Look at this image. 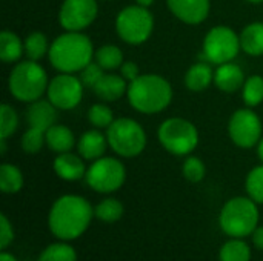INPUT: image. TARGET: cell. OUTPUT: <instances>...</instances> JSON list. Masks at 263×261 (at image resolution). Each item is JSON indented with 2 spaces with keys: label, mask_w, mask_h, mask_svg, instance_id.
Segmentation results:
<instances>
[{
  "label": "cell",
  "mask_w": 263,
  "mask_h": 261,
  "mask_svg": "<svg viewBox=\"0 0 263 261\" xmlns=\"http://www.w3.org/2000/svg\"><path fill=\"white\" fill-rule=\"evenodd\" d=\"M94 217L91 203L80 195H62L48 215V226L54 237L62 242L79 238L88 229Z\"/></svg>",
  "instance_id": "cell-1"
},
{
  "label": "cell",
  "mask_w": 263,
  "mask_h": 261,
  "mask_svg": "<svg viewBox=\"0 0 263 261\" xmlns=\"http://www.w3.org/2000/svg\"><path fill=\"white\" fill-rule=\"evenodd\" d=\"M49 62L59 72L74 74L88 66L94 57L92 42L77 31H66L49 45Z\"/></svg>",
  "instance_id": "cell-2"
},
{
  "label": "cell",
  "mask_w": 263,
  "mask_h": 261,
  "mask_svg": "<svg viewBox=\"0 0 263 261\" xmlns=\"http://www.w3.org/2000/svg\"><path fill=\"white\" fill-rule=\"evenodd\" d=\"M128 102L140 114H157L173 100V88L157 74H142L128 85Z\"/></svg>",
  "instance_id": "cell-3"
},
{
  "label": "cell",
  "mask_w": 263,
  "mask_h": 261,
  "mask_svg": "<svg viewBox=\"0 0 263 261\" xmlns=\"http://www.w3.org/2000/svg\"><path fill=\"white\" fill-rule=\"evenodd\" d=\"M219 225L220 229L233 238L251 235L259 225L257 203L250 197H234L228 200L220 211Z\"/></svg>",
  "instance_id": "cell-4"
},
{
  "label": "cell",
  "mask_w": 263,
  "mask_h": 261,
  "mask_svg": "<svg viewBox=\"0 0 263 261\" xmlns=\"http://www.w3.org/2000/svg\"><path fill=\"white\" fill-rule=\"evenodd\" d=\"M48 75L45 69L34 60L17 63L8 78V88L18 102L32 103L48 91Z\"/></svg>",
  "instance_id": "cell-5"
},
{
  "label": "cell",
  "mask_w": 263,
  "mask_h": 261,
  "mask_svg": "<svg viewBox=\"0 0 263 261\" xmlns=\"http://www.w3.org/2000/svg\"><path fill=\"white\" fill-rule=\"evenodd\" d=\"M106 138L111 149L125 158L137 157L146 146V134L139 122L133 118H117L106 128Z\"/></svg>",
  "instance_id": "cell-6"
},
{
  "label": "cell",
  "mask_w": 263,
  "mask_h": 261,
  "mask_svg": "<svg viewBox=\"0 0 263 261\" xmlns=\"http://www.w3.org/2000/svg\"><path fill=\"white\" fill-rule=\"evenodd\" d=\"M160 145L173 155L182 157L191 154L199 145L197 128L185 118L171 117L166 118L157 131Z\"/></svg>",
  "instance_id": "cell-7"
},
{
  "label": "cell",
  "mask_w": 263,
  "mask_h": 261,
  "mask_svg": "<svg viewBox=\"0 0 263 261\" xmlns=\"http://www.w3.org/2000/svg\"><path fill=\"white\" fill-rule=\"evenodd\" d=\"M154 29V17L146 6L133 5L123 8L116 18L119 37L129 45L145 43Z\"/></svg>",
  "instance_id": "cell-8"
},
{
  "label": "cell",
  "mask_w": 263,
  "mask_h": 261,
  "mask_svg": "<svg viewBox=\"0 0 263 261\" xmlns=\"http://www.w3.org/2000/svg\"><path fill=\"white\" fill-rule=\"evenodd\" d=\"M240 49V35H237L231 28L223 25L210 29L203 40L205 60L217 66L233 62Z\"/></svg>",
  "instance_id": "cell-9"
},
{
  "label": "cell",
  "mask_w": 263,
  "mask_h": 261,
  "mask_svg": "<svg viewBox=\"0 0 263 261\" xmlns=\"http://www.w3.org/2000/svg\"><path fill=\"white\" fill-rule=\"evenodd\" d=\"M126 178L123 163L112 157H102L92 162L88 168L85 180L88 186L100 194H111L119 191Z\"/></svg>",
  "instance_id": "cell-10"
},
{
  "label": "cell",
  "mask_w": 263,
  "mask_h": 261,
  "mask_svg": "<svg viewBox=\"0 0 263 261\" xmlns=\"http://www.w3.org/2000/svg\"><path fill=\"white\" fill-rule=\"evenodd\" d=\"M228 134L236 146L243 149L254 148L262 138V122L250 108L239 109L230 118Z\"/></svg>",
  "instance_id": "cell-11"
},
{
  "label": "cell",
  "mask_w": 263,
  "mask_h": 261,
  "mask_svg": "<svg viewBox=\"0 0 263 261\" xmlns=\"http://www.w3.org/2000/svg\"><path fill=\"white\" fill-rule=\"evenodd\" d=\"M48 100L57 108L63 111L74 109L79 106L83 97V83L80 77L74 74L60 72L55 75L48 85Z\"/></svg>",
  "instance_id": "cell-12"
},
{
  "label": "cell",
  "mask_w": 263,
  "mask_h": 261,
  "mask_svg": "<svg viewBox=\"0 0 263 261\" xmlns=\"http://www.w3.org/2000/svg\"><path fill=\"white\" fill-rule=\"evenodd\" d=\"M99 14L97 0H63L59 11V22L66 31H83Z\"/></svg>",
  "instance_id": "cell-13"
},
{
  "label": "cell",
  "mask_w": 263,
  "mask_h": 261,
  "mask_svg": "<svg viewBox=\"0 0 263 261\" xmlns=\"http://www.w3.org/2000/svg\"><path fill=\"white\" fill-rule=\"evenodd\" d=\"M166 5L179 20L188 25L202 23L211 8L210 0H166Z\"/></svg>",
  "instance_id": "cell-14"
},
{
  "label": "cell",
  "mask_w": 263,
  "mask_h": 261,
  "mask_svg": "<svg viewBox=\"0 0 263 261\" xmlns=\"http://www.w3.org/2000/svg\"><path fill=\"white\" fill-rule=\"evenodd\" d=\"M85 158L80 155L69 152L59 154L54 160V171L57 177L66 182H77L86 175V166H85Z\"/></svg>",
  "instance_id": "cell-15"
},
{
  "label": "cell",
  "mask_w": 263,
  "mask_h": 261,
  "mask_svg": "<svg viewBox=\"0 0 263 261\" xmlns=\"http://www.w3.org/2000/svg\"><path fill=\"white\" fill-rule=\"evenodd\" d=\"M26 118L29 126L48 131L57 122V108L49 100H35L29 105L26 111Z\"/></svg>",
  "instance_id": "cell-16"
},
{
  "label": "cell",
  "mask_w": 263,
  "mask_h": 261,
  "mask_svg": "<svg viewBox=\"0 0 263 261\" xmlns=\"http://www.w3.org/2000/svg\"><path fill=\"white\" fill-rule=\"evenodd\" d=\"M106 146H109L106 135H103L102 132H99L96 129L83 132L77 142L79 155L89 162L102 158L106 151Z\"/></svg>",
  "instance_id": "cell-17"
},
{
  "label": "cell",
  "mask_w": 263,
  "mask_h": 261,
  "mask_svg": "<svg viewBox=\"0 0 263 261\" xmlns=\"http://www.w3.org/2000/svg\"><path fill=\"white\" fill-rule=\"evenodd\" d=\"M214 83L223 92H236L243 86L245 75L239 65L228 62L217 66L214 72Z\"/></svg>",
  "instance_id": "cell-18"
},
{
  "label": "cell",
  "mask_w": 263,
  "mask_h": 261,
  "mask_svg": "<svg viewBox=\"0 0 263 261\" xmlns=\"http://www.w3.org/2000/svg\"><path fill=\"white\" fill-rule=\"evenodd\" d=\"M94 94L105 102H117L128 92L126 80L117 74H103L102 78L92 88Z\"/></svg>",
  "instance_id": "cell-19"
},
{
  "label": "cell",
  "mask_w": 263,
  "mask_h": 261,
  "mask_svg": "<svg viewBox=\"0 0 263 261\" xmlns=\"http://www.w3.org/2000/svg\"><path fill=\"white\" fill-rule=\"evenodd\" d=\"M45 137H46V145L49 146V149L57 154L69 152L76 143L72 131L65 125H57V123L52 125L45 132Z\"/></svg>",
  "instance_id": "cell-20"
},
{
  "label": "cell",
  "mask_w": 263,
  "mask_h": 261,
  "mask_svg": "<svg viewBox=\"0 0 263 261\" xmlns=\"http://www.w3.org/2000/svg\"><path fill=\"white\" fill-rule=\"evenodd\" d=\"M211 82H214V72L208 63H194L185 75V85L193 92L205 91Z\"/></svg>",
  "instance_id": "cell-21"
},
{
  "label": "cell",
  "mask_w": 263,
  "mask_h": 261,
  "mask_svg": "<svg viewBox=\"0 0 263 261\" xmlns=\"http://www.w3.org/2000/svg\"><path fill=\"white\" fill-rule=\"evenodd\" d=\"M240 46L242 49L253 57L263 55V23L254 22L243 28L240 34Z\"/></svg>",
  "instance_id": "cell-22"
},
{
  "label": "cell",
  "mask_w": 263,
  "mask_h": 261,
  "mask_svg": "<svg viewBox=\"0 0 263 261\" xmlns=\"http://www.w3.org/2000/svg\"><path fill=\"white\" fill-rule=\"evenodd\" d=\"M25 51V45L20 37L11 31H3L0 34V58L5 63H14L20 60Z\"/></svg>",
  "instance_id": "cell-23"
},
{
  "label": "cell",
  "mask_w": 263,
  "mask_h": 261,
  "mask_svg": "<svg viewBox=\"0 0 263 261\" xmlns=\"http://www.w3.org/2000/svg\"><path fill=\"white\" fill-rule=\"evenodd\" d=\"M23 188V174L22 171L9 163L0 166V189L5 194H15Z\"/></svg>",
  "instance_id": "cell-24"
},
{
  "label": "cell",
  "mask_w": 263,
  "mask_h": 261,
  "mask_svg": "<svg viewBox=\"0 0 263 261\" xmlns=\"http://www.w3.org/2000/svg\"><path fill=\"white\" fill-rule=\"evenodd\" d=\"M251 249L240 238H233L227 242L219 252V261H250Z\"/></svg>",
  "instance_id": "cell-25"
},
{
  "label": "cell",
  "mask_w": 263,
  "mask_h": 261,
  "mask_svg": "<svg viewBox=\"0 0 263 261\" xmlns=\"http://www.w3.org/2000/svg\"><path fill=\"white\" fill-rule=\"evenodd\" d=\"M94 58L105 71L117 69V68H120L123 65V52L116 45H103V46H100L96 51Z\"/></svg>",
  "instance_id": "cell-26"
},
{
  "label": "cell",
  "mask_w": 263,
  "mask_h": 261,
  "mask_svg": "<svg viewBox=\"0 0 263 261\" xmlns=\"http://www.w3.org/2000/svg\"><path fill=\"white\" fill-rule=\"evenodd\" d=\"M94 215L105 223H116L123 215V205L117 198H105L94 208Z\"/></svg>",
  "instance_id": "cell-27"
},
{
  "label": "cell",
  "mask_w": 263,
  "mask_h": 261,
  "mask_svg": "<svg viewBox=\"0 0 263 261\" xmlns=\"http://www.w3.org/2000/svg\"><path fill=\"white\" fill-rule=\"evenodd\" d=\"M242 97L248 108L259 106L263 102V77L251 75L242 86Z\"/></svg>",
  "instance_id": "cell-28"
},
{
  "label": "cell",
  "mask_w": 263,
  "mask_h": 261,
  "mask_svg": "<svg viewBox=\"0 0 263 261\" xmlns=\"http://www.w3.org/2000/svg\"><path fill=\"white\" fill-rule=\"evenodd\" d=\"M46 52H49L46 35L39 31L31 32L25 40V54L28 55V58L39 62L42 57L46 55Z\"/></svg>",
  "instance_id": "cell-29"
},
{
  "label": "cell",
  "mask_w": 263,
  "mask_h": 261,
  "mask_svg": "<svg viewBox=\"0 0 263 261\" xmlns=\"http://www.w3.org/2000/svg\"><path fill=\"white\" fill-rule=\"evenodd\" d=\"M39 261H77V254L66 243H54L42 251Z\"/></svg>",
  "instance_id": "cell-30"
},
{
  "label": "cell",
  "mask_w": 263,
  "mask_h": 261,
  "mask_svg": "<svg viewBox=\"0 0 263 261\" xmlns=\"http://www.w3.org/2000/svg\"><path fill=\"white\" fill-rule=\"evenodd\" d=\"M245 188L250 198H253L257 205H263V165L251 169L247 177Z\"/></svg>",
  "instance_id": "cell-31"
},
{
  "label": "cell",
  "mask_w": 263,
  "mask_h": 261,
  "mask_svg": "<svg viewBox=\"0 0 263 261\" xmlns=\"http://www.w3.org/2000/svg\"><path fill=\"white\" fill-rule=\"evenodd\" d=\"M18 126V115L15 109L9 105H2L0 108V140H6L15 132Z\"/></svg>",
  "instance_id": "cell-32"
},
{
  "label": "cell",
  "mask_w": 263,
  "mask_h": 261,
  "mask_svg": "<svg viewBox=\"0 0 263 261\" xmlns=\"http://www.w3.org/2000/svg\"><path fill=\"white\" fill-rule=\"evenodd\" d=\"M45 143H46L45 131H42L39 128H32V126H29V129L22 135V140H20L22 149L28 154L40 152V149L43 148Z\"/></svg>",
  "instance_id": "cell-33"
},
{
  "label": "cell",
  "mask_w": 263,
  "mask_h": 261,
  "mask_svg": "<svg viewBox=\"0 0 263 261\" xmlns=\"http://www.w3.org/2000/svg\"><path fill=\"white\" fill-rule=\"evenodd\" d=\"M88 120L94 128H109L111 123L114 122V115L111 108H108L103 103H96L89 108L88 111Z\"/></svg>",
  "instance_id": "cell-34"
},
{
  "label": "cell",
  "mask_w": 263,
  "mask_h": 261,
  "mask_svg": "<svg viewBox=\"0 0 263 261\" xmlns=\"http://www.w3.org/2000/svg\"><path fill=\"white\" fill-rule=\"evenodd\" d=\"M182 172L185 175V178L191 183H199L203 180L205 174H206V168L203 165V162L199 157H188L182 166Z\"/></svg>",
  "instance_id": "cell-35"
},
{
  "label": "cell",
  "mask_w": 263,
  "mask_h": 261,
  "mask_svg": "<svg viewBox=\"0 0 263 261\" xmlns=\"http://www.w3.org/2000/svg\"><path fill=\"white\" fill-rule=\"evenodd\" d=\"M105 69L97 63V62H91L88 66H85L82 71H80V80L83 83V86H88V88H94L96 83L102 78V75L105 74L103 72Z\"/></svg>",
  "instance_id": "cell-36"
},
{
  "label": "cell",
  "mask_w": 263,
  "mask_h": 261,
  "mask_svg": "<svg viewBox=\"0 0 263 261\" xmlns=\"http://www.w3.org/2000/svg\"><path fill=\"white\" fill-rule=\"evenodd\" d=\"M14 240V231L6 215H0V249L5 251Z\"/></svg>",
  "instance_id": "cell-37"
},
{
  "label": "cell",
  "mask_w": 263,
  "mask_h": 261,
  "mask_svg": "<svg viewBox=\"0 0 263 261\" xmlns=\"http://www.w3.org/2000/svg\"><path fill=\"white\" fill-rule=\"evenodd\" d=\"M120 75L126 82H133V80H136L140 75L139 66L134 62H123V65L120 66Z\"/></svg>",
  "instance_id": "cell-38"
},
{
  "label": "cell",
  "mask_w": 263,
  "mask_h": 261,
  "mask_svg": "<svg viewBox=\"0 0 263 261\" xmlns=\"http://www.w3.org/2000/svg\"><path fill=\"white\" fill-rule=\"evenodd\" d=\"M253 235V243L257 249L263 251V226H257L256 231L251 234Z\"/></svg>",
  "instance_id": "cell-39"
},
{
  "label": "cell",
  "mask_w": 263,
  "mask_h": 261,
  "mask_svg": "<svg viewBox=\"0 0 263 261\" xmlns=\"http://www.w3.org/2000/svg\"><path fill=\"white\" fill-rule=\"evenodd\" d=\"M0 261H17V260H15V257H12L11 254H8V252H5V251H3V252L0 254Z\"/></svg>",
  "instance_id": "cell-40"
},
{
  "label": "cell",
  "mask_w": 263,
  "mask_h": 261,
  "mask_svg": "<svg viewBox=\"0 0 263 261\" xmlns=\"http://www.w3.org/2000/svg\"><path fill=\"white\" fill-rule=\"evenodd\" d=\"M257 155H259V158L262 160V163H263V137L260 138L259 145H257Z\"/></svg>",
  "instance_id": "cell-41"
},
{
  "label": "cell",
  "mask_w": 263,
  "mask_h": 261,
  "mask_svg": "<svg viewBox=\"0 0 263 261\" xmlns=\"http://www.w3.org/2000/svg\"><path fill=\"white\" fill-rule=\"evenodd\" d=\"M136 2H137V5H140V6H146V8H148V6H151L156 0H136Z\"/></svg>",
  "instance_id": "cell-42"
},
{
  "label": "cell",
  "mask_w": 263,
  "mask_h": 261,
  "mask_svg": "<svg viewBox=\"0 0 263 261\" xmlns=\"http://www.w3.org/2000/svg\"><path fill=\"white\" fill-rule=\"evenodd\" d=\"M247 2H250V3H262L263 0H247Z\"/></svg>",
  "instance_id": "cell-43"
}]
</instances>
